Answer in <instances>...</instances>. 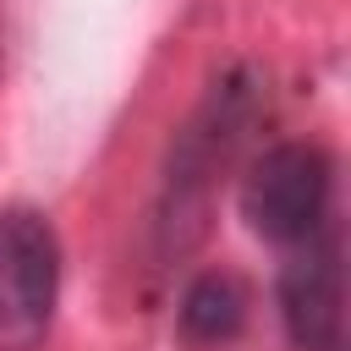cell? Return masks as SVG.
Instances as JSON below:
<instances>
[{"mask_svg": "<svg viewBox=\"0 0 351 351\" xmlns=\"http://www.w3.org/2000/svg\"><path fill=\"white\" fill-rule=\"evenodd\" d=\"M241 219L274 247H302L335 225V165L313 143H280L241 176Z\"/></svg>", "mask_w": 351, "mask_h": 351, "instance_id": "1", "label": "cell"}, {"mask_svg": "<svg viewBox=\"0 0 351 351\" xmlns=\"http://www.w3.org/2000/svg\"><path fill=\"white\" fill-rule=\"evenodd\" d=\"M60 302V236L49 214L0 208V351H33Z\"/></svg>", "mask_w": 351, "mask_h": 351, "instance_id": "2", "label": "cell"}, {"mask_svg": "<svg viewBox=\"0 0 351 351\" xmlns=\"http://www.w3.org/2000/svg\"><path fill=\"white\" fill-rule=\"evenodd\" d=\"M340 225H324L291 247L280 269V318L296 351H340L346 340V263Z\"/></svg>", "mask_w": 351, "mask_h": 351, "instance_id": "3", "label": "cell"}, {"mask_svg": "<svg viewBox=\"0 0 351 351\" xmlns=\"http://www.w3.org/2000/svg\"><path fill=\"white\" fill-rule=\"evenodd\" d=\"M176 324H181V340L197 346V351H214V346L236 340L241 324H247V291H241V280L236 274H197L186 285V296H181Z\"/></svg>", "mask_w": 351, "mask_h": 351, "instance_id": "4", "label": "cell"}]
</instances>
